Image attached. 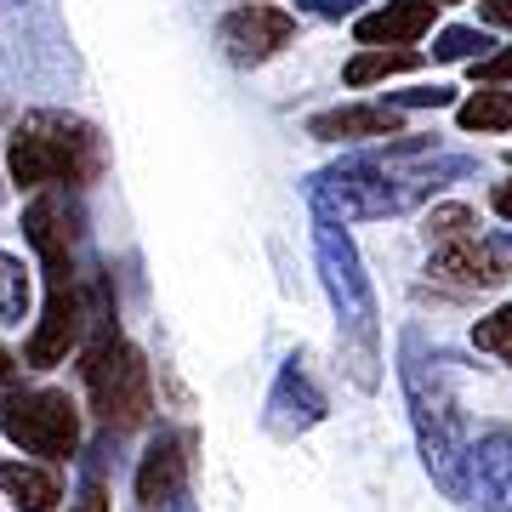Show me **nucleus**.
<instances>
[{"label": "nucleus", "instance_id": "f257e3e1", "mask_svg": "<svg viewBox=\"0 0 512 512\" xmlns=\"http://www.w3.org/2000/svg\"><path fill=\"white\" fill-rule=\"evenodd\" d=\"M12 183L18 188H80L103 171V143L74 114H29L12 131Z\"/></svg>", "mask_w": 512, "mask_h": 512}, {"label": "nucleus", "instance_id": "f03ea898", "mask_svg": "<svg viewBox=\"0 0 512 512\" xmlns=\"http://www.w3.org/2000/svg\"><path fill=\"white\" fill-rule=\"evenodd\" d=\"M319 268H325V285H330V302H336V330H342V353H348V370L353 382L376 393L382 382V336H376V302H370V285H365V268H359V251L353 239L325 217L319 228Z\"/></svg>", "mask_w": 512, "mask_h": 512}, {"label": "nucleus", "instance_id": "7ed1b4c3", "mask_svg": "<svg viewBox=\"0 0 512 512\" xmlns=\"http://www.w3.org/2000/svg\"><path fill=\"white\" fill-rule=\"evenodd\" d=\"M80 376H86V393H92V410L103 416L109 433H137L154 410V387H148V365L143 353L131 348L114 325H103L86 342V359H80Z\"/></svg>", "mask_w": 512, "mask_h": 512}, {"label": "nucleus", "instance_id": "20e7f679", "mask_svg": "<svg viewBox=\"0 0 512 512\" xmlns=\"http://www.w3.org/2000/svg\"><path fill=\"white\" fill-rule=\"evenodd\" d=\"M0 433L29 450V456L63 461L80 450V410L69 393L57 387H35V393H6L0 399Z\"/></svg>", "mask_w": 512, "mask_h": 512}, {"label": "nucleus", "instance_id": "39448f33", "mask_svg": "<svg viewBox=\"0 0 512 512\" xmlns=\"http://www.w3.org/2000/svg\"><path fill=\"white\" fill-rule=\"evenodd\" d=\"M404 387H410V410H416V439H421L427 473L439 478L450 495H461V461H467V450H461V433H456V404H450L444 387L427 393L416 365H404Z\"/></svg>", "mask_w": 512, "mask_h": 512}, {"label": "nucleus", "instance_id": "423d86ee", "mask_svg": "<svg viewBox=\"0 0 512 512\" xmlns=\"http://www.w3.org/2000/svg\"><path fill=\"white\" fill-rule=\"evenodd\" d=\"M86 336V296H80V274H46V313H40L35 336H29V348L23 359L35 370H52L69 359V348Z\"/></svg>", "mask_w": 512, "mask_h": 512}, {"label": "nucleus", "instance_id": "0eeeda50", "mask_svg": "<svg viewBox=\"0 0 512 512\" xmlns=\"http://www.w3.org/2000/svg\"><path fill=\"white\" fill-rule=\"evenodd\" d=\"M222 52L234 57V63H268L274 52H285L296 40V18L291 12H279V6H239V12H228L217 29Z\"/></svg>", "mask_w": 512, "mask_h": 512}, {"label": "nucleus", "instance_id": "6e6552de", "mask_svg": "<svg viewBox=\"0 0 512 512\" xmlns=\"http://www.w3.org/2000/svg\"><path fill=\"white\" fill-rule=\"evenodd\" d=\"M467 478H461V495L467 507L484 512H512V427H495L467 450Z\"/></svg>", "mask_w": 512, "mask_h": 512}, {"label": "nucleus", "instance_id": "1a4fd4ad", "mask_svg": "<svg viewBox=\"0 0 512 512\" xmlns=\"http://www.w3.org/2000/svg\"><path fill=\"white\" fill-rule=\"evenodd\" d=\"M194 439L188 433H160V439L148 444L143 467H137V501H143L148 512L160 507H177L188 490V467H194Z\"/></svg>", "mask_w": 512, "mask_h": 512}, {"label": "nucleus", "instance_id": "9d476101", "mask_svg": "<svg viewBox=\"0 0 512 512\" xmlns=\"http://www.w3.org/2000/svg\"><path fill=\"white\" fill-rule=\"evenodd\" d=\"M427 274L439 285H456V291H495V285H507V256L495 245H484L478 234H467V239L439 245L433 262H427Z\"/></svg>", "mask_w": 512, "mask_h": 512}, {"label": "nucleus", "instance_id": "9b49d317", "mask_svg": "<svg viewBox=\"0 0 512 512\" xmlns=\"http://www.w3.org/2000/svg\"><path fill=\"white\" fill-rule=\"evenodd\" d=\"M325 421V393L313 387V376L302 370V359L279 370L274 393H268V427H274L279 439H296V433H308Z\"/></svg>", "mask_w": 512, "mask_h": 512}, {"label": "nucleus", "instance_id": "f8f14e48", "mask_svg": "<svg viewBox=\"0 0 512 512\" xmlns=\"http://www.w3.org/2000/svg\"><path fill=\"white\" fill-rule=\"evenodd\" d=\"M433 18H439V0H387L353 23V35L365 46H410L433 29Z\"/></svg>", "mask_w": 512, "mask_h": 512}, {"label": "nucleus", "instance_id": "ddd939ff", "mask_svg": "<svg viewBox=\"0 0 512 512\" xmlns=\"http://www.w3.org/2000/svg\"><path fill=\"white\" fill-rule=\"evenodd\" d=\"M404 131V114L393 109V103H376V109H330V114H313L308 120V137H319V143H342V137H399Z\"/></svg>", "mask_w": 512, "mask_h": 512}, {"label": "nucleus", "instance_id": "4468645a", "mask_svg": "<svg viewBox=\"0 0 512 512\" xmlns=\"http://www.w3.org/2000/svg\"><path fill=\"white\" fill-rule=\"evenodd\" d=\"M0 490L12 495L18 512H57V501H63L57 473L52 467H35V461H0Z\"/></svg>", "mask_w": 512, "mask_h": 512}, {"label": "nucleus", "instance_id": "2eb2a0df", "mask_svg": "<svg viewBox=\"0 0 512 512\" xmlns=\"http://www.w3.org/2000/svg\"><path fill=\"white\" fill-rule=\"evenodd\" d=\"M410 69H421V52H410V46H365V52L342 69V80H348V86H370V80L410 74Z\"/></svg>", "mask_w": 512, "mask_h": 512}, {"label": "nucleus", "instance_id": "dca6fc26", "mask_svg": "<svg viewBox=\"0 0 512 512\" xmlns=\"http://www.w3.org/2000/svg\"><path fill=\"white\" fill-rule=\"evenodd\" d=\"M456 126L461 131H512V92L484 86L467 103H456Z\"/></svg>", "mask_w": 512, "mask_h": 512}, {"label": "nucleus", "instance_id": "f3484780", "mask_svg": "<svg viewBox=\"0 0 512 512\" xmlns=\"http://www.w3.org/2000/svg\"><path fill=\"white\" fill-rule=\"evenodd\" d=\"M23 313H29V274L18 256L0 251V325H23Z\"/></svg>", "mask_w": 512, "mask_h": 512}, {"label": "nucleus", "instance_id": "a211bd4d", "mask_svg": "<svg viewBox=\"0 0 512 512\" xmlns=\"http://www.w3.org/2000/svg\"><path fill=\"white\" fill-rule=\"evenodd\" d=\"M473 348L490 353V359H501V365H512V302L507 308H495L490 319H478L473 325Z\"/></svg>", "mask_w": 512, "mask_h": 512}, {"label": "nucleus", "instance_id": "6ab92c4d", "mask_svg": "<svg viewBox=\"0 0 512 512\" xmlns=\"http://www.w3.org/2000/svg\"><path fill=\"white\" fill-rule=\"evenodd\" d=\"M484 46H490V35H478V29H444L433 57L439 63H473V57H484Z\"/></svg>", "mask_w": 512, "mask_h": 512}, {"label": "nucleus", "instance_id": "aec40b11", "mask_svg": "<svg viewBox=\"0 0 512 512\" xmlns=\"http://www.w3.org/2000/svg\"><path fill=\"white\" fill-rule=\"evenodd\" d=\"M473 211H467V205H439V211H433V217H427V239H433V245H450V239H467L473 234Z\"/></svg>", "mask_w": 512, "mask_h": 512}, {"label": "nucleus", "instance_id": "412c9836", "mask_svg": "<svg viewBox=\"0 0 512 512\" xmlns=\"http://www.w3.org/2000/svg\"><path fill=\"white\" fill-rule=\"evenodd\" d=\"M473 74L484 80V86H501V80H512V46H507V52H484V57H473Z\"/></svg>", "mask_w": 512, "mask_h": 512}, {"label": "nucleus", "instance_id": "4be33fe9", "mask_svg": "<svg viewBox=\"0 0 512 512\" xmlns=\"http://www.w3.org/2000/svg\"><path fill=\"white\" fill-rule=\"evenodd\" d=\"M478 18L490 23V29H512V0H484Z\"/></svg>", "mask_w": 512, "mask_h": 512}, {"label": "nucleus", "instance_id": "5701e85b", "mask_svg": "<svg viewBox=\"0 0 512 512\" xmlns=\"http://www.w3.org/2000/svg\"><path fill=\"white\" fill-rule=\"evenodd\" d=\"M353 6H359V0H313V12H319V18H348Z\"/></svg>", "mask_w": 512, "mask_h": 512}, {"label": "nucleus", "instance_id": "b1692460", "mask_svg": "<svg viewBox=\"0 0 512 512\" xmlns=\"http://www.w3.org/2000/svg\"><path fill=\"white\" fill-rule=\"evenodd\" d=\"M490 205H495V217H507V222H512V183H495Z\"/></svg>", "mask_w": 512, "mask_h": 512}, {"label": "nucleus", "instance_id": "393cba45", "mask_svg": "<svg viewBox=\"0 0 512 512\" xmlns=\"http://www.w3.org/2000/svg\"><path fill=\"white\" fill-rule=\"evenodd\" d=\"M12 376H18V359H12V353H6V348H0V387H6V382H12Z\"/></svg>", "mask_w": 512, "mask_h": 512}, {"label": "nucleus", "instance_id": "a878e982", "mask_svg": "<svg viewBox=\"0 0 512 512\" xmlns=\"http://www.w3.org/2000/svg\"><path fill=\"white\" fill-rule=\"evenodd\" d=\"M74 512H109V501H103V490H92V495H86V501H80Z\"/></svg>", "mask_w": 512, "mask_h": 512}, {"label": "nucleus", "instance_id": "bb28decb", "mask_svg": "<svg viewBox=\"0 0 512 512\" xmlns=\"http://www.w3.org/2000/svg\"><path fill=\"white\" fill-rule=\"evenodd\" d=\"M439 6H444V0H439Z\"/></svg>", "mask_w": 512, "mask_h": 512}]
</instances>
